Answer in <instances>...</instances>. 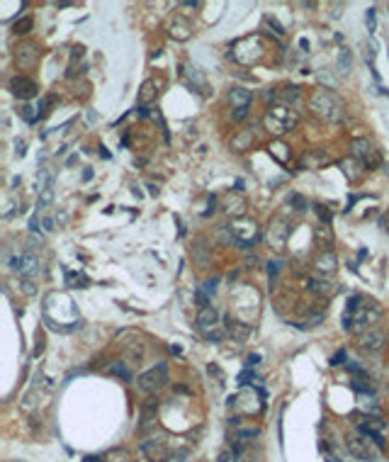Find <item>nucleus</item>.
Here are the masks:
<instances>
[{"instance_id":"f257e3e1","label":"nucleus","mask_w":389,"mask_h":462,"mask_svg":"<svg viewBox=\"0 0 389 462\" xmlns=\"http://www.w3.org/2000/svg\"><path fill=\"white\" fill-rule=\"evenodd\" d=\"M312 110H314L319 117H324V120L336 122V120H341V114H343V102L338 100L331 90L321 88V90H316L314 95H312Z\"/></svg>"},{"instance_id":"f03ea898","label":"nucleus","mask_w":389,"mask_h":462,"mask_svg":"<svg viewBox=\"0 0 389 462\" xmlns=\"http://www.w3.org/2000/svg\"><path fill=\"white\" fill-rule=\"evenodd\" d=\"M265 124L270 127V131L275 134H285V131H292L297 124V114L292 107L287 105H275L268 110V117H265Z\"/></svg>"},{"instance_id":"7ed1b4c3","label":"nucleus","mask_w":389,"mask_h":462,"mask_svg":"<svg viewBox=\"0 0 389 462\" xmlns=\"http://www.w3.org/2000/svg\"><path fill=\"white\" fill-rule=\"evenodd\" d=\"M166 382H168L166 365L158 362L153 370H148V372H144L139 377V387L144 389V392H148V394H156V392H161V389L166 387Z\"/></svg>"},{"instance_id":"20e7f679","label":"nucleus","mask_w":389,"mask_h":462,"mask_svg":"<svg viewBox=\"0 0 389 462\" xmlns=\"http://www.w3.org/2000/svg\"><path fill=\"white\" fill-rule=\"evenodd\" d=\"M351 151L355 158H360L365 168H375L380 163V151L372 146L370 139H355L351 144Z\"/></svg>"},{"instance_id":"39448f33","label":"nucleus","mask_w":389,"mask_h":462,"mask_svg":"<svg viewBox=\"0 0 389 462\" xmlns=\"http://www.w3.org/2000/svg\"><path fill=\"white\" fill-rule=\"evenodd\" d=\"M10 268L15 270V273H20V275L32 277L39 273V260H37V256H32V253H22V256L10 258Z\"/></svg>"},{"instance_id":"423d86ee","label":"nucleus","mask_w":389,"mask_h":462,"mask_svg":"<svg viewBox=\"0 0 389 462\" xmlns=\"http://www.w3.org/2000/svg\"><path fill=\"white\" fill-rule=\"evenodd\" d=\"M10 90H12V95H17L22 100H29V98H34L39 92V88L34 81H29L25 75H15V78L10 81Z\"/></svg>"},{"instance_id":"0eeeda50","label":"nucleus","mask_w":389,"mask_h":462,"mask_svg":"<svg viewBox=\"0 0 389 462\" xmlns=\"http://www.w3.org/2000/svg\"><path fill=\"white\" fill-rule=\"evenodd\" d=\"M15 61L20 68H32L39 61V49L34 44H20L15 49Z\"/></svg>"},{"instance_id":"6e6552de","label":"nucleus","mask_w":389,"mask_h":462,"mask_svg":"<svg viewBox=\"0 0 389 462\" xmlns=\"http://www.w3.org/2000/svg\"><path fill=\"white\" fill-rule=\"evenodd\" d=\"M362 343V348L365 351H370V353H377L382 351V345H384V333L380 331V329H375V331H367L365 336L360 338Z\"/></svg>"},{"instance_id":"1a4fd4ad","label":"nucleus","mask_w":389,"mask_h":462,"mask_svg":"<svg viewBox=\"0 0 389 462\" xmlns=\"http://www.w3.org/2000/svg\"><path fill=\"white\" fill-rule=\"evenodd\" d=\"M370 440H362V438H348V450H351L353 457H358V460H372V453L370 448H367Z\"/></svg>"},{"instance_id":"9d476101","label":"nucleus","mask_w":389,"mask_h":462,"mask_svg":"<svg viewBox=\"0 0 389 462\" xmlns=\"http://www.w3.org/2000/svg\"><path fill=\"white\" fill-rule=\"evenodd\" d=\"M217 321H219V312H217L214 306H207V309H200V312H197V326H200L202 331L217 326Z\"/></svg>"},{"instance_id":"9b49d317","label":"nucleus","mask_w":389,"mask_h":462,"mask_svg":"<svg viewBox=\"0 0 389 462\" xmlns=\"http://www.w3.org/2000/svg\"><path fill=\"white\" fill-rule=\"evenodd\" d=\"M326 161H328V156H326L324 151H321V148H314V151H306L304 156H302V161H299V166L302 168H321L326 163Z\"/></svg>"},{"instance_id":"f8f14e48","label":"nucleus","mask_w":389,"mask_h":462,"mask_svg":"<svg viewBox=\"0 0 389 462\" xmlns=\"http://www.w3.org/2000/svg\"><path fill=\"white\" fill-rule=\"evenodd\" d=\"M314 265L319 273H334L336 270V256L331 251H324V253H319L314 260Z\"/></svg>"},{"instance_id":"ddd939ff","label":"nucleus","mask_w":389,"mask_h":462,"mask_svg":"<svg viewBox=\"0 0 389 462\" xmlns=\"http://www.w3.org/2000/svg\"><path fill=\"white\" fill-rule=\"evenodd\" d=\"M226 333L231 336L234 341H246L250 329L246 326V323H236V321H231V319H226Z\"/></svg>"},{"instance_id":"4468645a","label":"nucleus","mask_w":389,"mask_h":462,"mask_svg":"<svg viewBox=\"0 0 389 462\" xmlns=\"http://www.w3.org/2000/svg\"><path fill=\"white\" fill-rule=\"evenodd\" d=\"M229 100H231L234 110H236V107H248L250 100H253V95H250V90H243V88H234V90L229 92Z\"/></svg>"},{"instance_id":"2eb2a0df","label":"nucleus","mask_w":389,"mask_h":462,"mask_svg":"<svg viewBox=\"0 0 389 462\" xmlns=\"http://www.w3.org/2000/svg\"><path fill=\"white\" fill-rule=\"evenodd\" d=\"M306 287L314 290L316 295H321V297H334V292H336L334 282H324V280H306Z\"/></svg>"},{"instance_id":"dca6fc26","label":"nucleus","mask_w":389,"mask_h":462,"mask_svg":"<svg viewBox=\"0 0 389 462\" xmlns=\"http://www.w3.org/2000/svg\"><path fill=\"white\" fill-rule=\"evenodd\" d=\"M273 234H275V239L270 241V243H273V246H275V248H282V243H285V236H287V226H285V224L280 222H275V224H270V236H273Z\"/></svg>"},{"instance_id":"f3484780","label":"nucleus","mask_w":389,"mask_h":462,"mask_svg":"<svg viewBox=\"0 0 389 462\" xmlns=\"http://www.w3.org/2000/svg\"><path fill=\"white\" fill-rule=\"evenodd\" d=\"M336 66H338V73L341 75H348L353 68V54L348 49H341L338 51V59H336Z\"/></svg>"},{"instance_id":"a211bd4d","label":"nucleus","mask_w":389,"mask_h":462,"mask_svg":"<svg viewBox=\"0 0 389 462\" xmlns=\"http://www.w3.org/2000/svg\"><path fill=\"white\" fill-rule=\"evenodd\" d=\"M314 239H316V243H319V246H331V243H334V231H331V226H326V224H321V226H319V229L314 231ZM328 251V248H326Z\"/></svg>"},{"instance_id":"6ab92c4d","label":"nucleus","mask_w":389,"mask_h":462,"mask_svg":"<svg viewBox=\"0 0 389 462\" xmlns=\"http://www.w3.org/2000/svg\"><path fill=\"white\" fill-rule=\"evenodd\" d=\"M270 156H275L280 163H287L289 161V146L282 141H273L270 144Z\"/></svg>"},{"instance_id":"aec40b11","label":"nucleus","mask_w":389,"mask_h":462,"mask_svg":"<svg viewBox=\"0 0 389 462\" xmlns=\"http://www.w3.org/2000/svg\"><path fill=\"white\" fill-rule=\"evenodd\" d=\"M253 144V134L250 131H241V134H236L231 141V146L236 148V151H246V148Z\"/></svg>"},{"instance_id":"412c9836","label":"nucleus","mask_w":389,"mask_h":462,"mask_svg":"<svg viewBox=\"0 0 389 462\" xmlns=\"http://www.w3.org/2000/svg\"><path fill=\"white\" fill-rule=\"evenodd\" d=\"M183 68H185V75H190V83H192V85L197 83V88H200V90H204V88H207V81H204V75L200 73L197 68H192L190 64H185Z\"/></svg>"},{"instance_id":"4be33fe9","label":"nucleus","mask_w":389,"mask_h":462,"mask_svg":"<svg viewBox=\"0 0 389 462\" xmlns=\"http://www.w3.org/2000/svg\"><path fill=\"white\" fill-rule=\"evenodd\" d=\"M170 34L178 39H187L190 37V25H187L185 20H176L173 22V27H170Z\"/></svg>"},{"instance_id":"5701e85b","label":"nucleus","mask_w":389,"mask_h":462,"mask_svg":"<svg viewBox=\"0 0 389 462\" xmlns=\"http://www.w3.org/2000/svg\"><path fill=\"white\" fill-rule=\"evenodd\" d=\"M51 200H54V190H51V185L49 187H44L42 192H39V200H37V209H47L49 204H51Z\"/></svg>"},{"instance_id":"b1692460","label":"nucleus","mask_w":389,"mask_h":462,"mask_svg":"<svg viewBox=\"0 0 389 462\" xmlns=\"http://www.w3.org/2000/svg\"><path fill=\"white\" fill-rule=\"evenodd\" d=\"M302 90L299 88H285V92H280V100H285V105L289 107V102H299Z\"/></svg>"},{"instance_id":"393cba45","label":"nucleus","mask_w":389,"mask_h":462,"mask_svg":"<svg viewBox=\"0 0 389 462\" xmlns=\"http://www.w3.org/2000/svg\"><path fill=\"white\" fill-rule=\"evenodd\" d=\"M66 282L71 287H88V277L85 275H73V273H66Z\"/></svg>"},{"instance_id":"a878e982","label":"nucleus","mask_w":389,"mask_h":462,"mask_svg":"<svg viewBox=\"0 0 389 462\" xmlns=\"http://www.w3.org/2000/svg\"><path fill=\"white\" fill-rule=\"evenodd\" d=\"M314 212L319 214V219H321V224H326V226H331V219H334V214L326 209L324 204H314Z\"/></svg>"},{"instance_id":"bb28decb","label":"nucleus","mask_w":389,"mask_h":462,"mask_svg":"<svg viewBox=\"0 0 389 462\" xmlns=\"http://www.w3.org/2000/svg\"><path fill=\"white\" fill-rule=\"evenodd\" d=\"M287 202H289V204H295V209H297V212H304L306 207H309L304 197H302V195H297V192H292V195H289V197H287Z\"/></svg>"},{"instance_id":"cd10ccee","label":"nucleus","mask_w":389,"mask_h":462,"mask_svg":"<svg viewBox=\"0 0 389 462\" xmlns=\"http://www.w3.org/2000/svg\"><path fill=\"white\" fill-rule=\"evenodd\" d=\"M365 25H367V32H370V34L377 29V10H375V8L367 10V15H365Z\"/></svg>"},{"instance_id":"c85d7f7f","label":"nucleus","mask_w":389,"mask_h":462,"mask_svg":"<svg viewBox=\"0 0 389 462\" xmlns=\"http://www.w3.org/2000/svg\"><path fill=\"white\" fill-rule=\"evenodd\" d=\"M341 168H343V173H345V176H348V178H353V180H355V178L360 176V173L355 170V168H358V163H355V161H343V163H341Z\"/></svg>"},{"instance_id":"c756f323","label":"nucleus","mask_w":389,"mask_h":462,"mask_svg":"<svg viewBox=\"0 0 389 462\" xmlns=\"http://www.w3.org/2000/svg\"><path fill=\"white\" fill-rule=\"evenodd\" d=\"M17 112H20V117H22L25 122H29V124H34V122H37V114L32 112V107H29V105H22Z\"/></svg>"},{"instance_id":"7c9ffc66","label":"nucleus","mask_w":389,"mask_h":462,"mask_svg":"<svg viewBox=\"0 0 389 462\" xmlns=\"http://www.w3.org/2000/svg\"><path fill=\"white\" fill-rule=\"evenodd\" d=\"M280 268H282V263H280V260H270V263H268V277H270V285H273V282L278 280Z\"/></svg>"},{"instance_id":"2f4dec72","label":"nucleus","mask_w":389,"mask_h":462,"mask_svg":"<svg viewBox=\"0 0 389 462\" xmlns=\"http://www.w3.org/2000/svg\"><path fill=\"white\" fill-rule=\"evenodd\" d=\"M110 372L112 375H120V377H124L127 379V382H131V372L127 368H124V365H122V362H117V365H112L110 368Z\"/></svg>"},{"instance_id":"473e14b6","label":"nucleus","mask_w":389,"mask_h":462,"mask_svg":"<svg viewBox=\"0 0 389 462\" xmlns=\"http://www.w3.org/2000/svg\"><path fill=\"white\" fill-rule=\"evenodd\" d=\"M194 299H197V306H200V309H207V306H209V295H207L204 290H197V292H194Z\"/></svg>"},{"instance_id":"72a5a7b5","label":"nucleus","mask_w":389,"mask_h":462,"mask_svg":"<svg viewBox=\"0 0 389 462\" xmlns=\"http://www.w3.org/2000/svg\"><path fill=\"white\" fill-rule=\"evenodd\" d=\"M32 25H34V22H32V17H25L22 22H17V25H15V32H17V34H27L29 29H32Z\"/></svg>"},{"instance_id":"f704fd0d","label":"nucleus","mask_w":389,"mask_h":462,"mask_svg":"<svg viewBox=\"0 0 389 462\" xmlns=\"http://www.w3.org/2000/svg\"><path fill=\"white\" fill-rule=\"evenodd\" d=\"M151 98H153V83L146 81V83L141 85V102H148Z\"/></svg>"},{"instance_id":"c9c22d12","label":"nucleus","mask_w":389,"mask_h":462,"mask_svg":"<svg viewBox=\"0 0 389 462\" xmlns=\"http://www.w3.org/2000/svg\"><path fill=\"white\" fill-rule=\"evenodd\" d=\"M256 372H253V370H243L241 375H239V382H241V384H248V382H256Z\"/></svg>"},{"instance_id":"e433bc0d","label":"nucleus","mask_w":389,"mask_h":462,"mask_svg":"<svg viewBox=\"0 0 389 462\" xmlns=\"http://www.w3.org/2000/svg\"><path fill=\"white\" fill-rule=\"evenodd\" d=\"M217 285H219V280H217V277H209V280L204 282V287H202V290H204V292H207V295H209V297H212L214 292H217Z\"/></svg>"},{"instance_id":"4c0bfd02","label":"nucleus","mask_w":389,"mask_h":462,"mask_svg":"<svg viewBox=\"0 0 389 462\" xmlns=\"http://www.w3.org/2000/svg\"><path fill=\"white\" fill-rule=\"evenodd\" d=\"M246 114H248V107H236V110L231 112L234 122H241V120H246Z\"/></svg>"},{"instance_id":"58836bf2","label":"nucleus","mask_w":389,"mask_h":462,"mask_svg":"<svg viewBox=\"0 0 389 462\" xmlns=\"http://www.w3.org/2000/svg\"><path fill=\"white\" fill-rule=\"evenodd\" d=\"M258 362H260V353H250L248 358H246V368L253 370L256 365H258Z\"/></svg>"},{"instance_id":"ea45409f","label":"nucleus","mask_w":389,"mask_h":462,"mask_svg":"<svg viewBox=\"0 0 389 462\" xmlns=\"http://www.w3.org/2000/svg\"><path fill=\"white\" fill-rule=\"evenodd\" d=\"M343 362H345V351H338L334 358H331V368H338V365H343Z\"/></svg>"},{"instance_id":"a19ab883","label":"nucleus","mask_w":389,"mask_h":462,"mask_svg":"<svg viewBox=\"0 0 389 462\" xmlns=\"http://www.w3.org/2000/svg\"><path fill=\"white\" fill-rule=\"evenodd\" d=\"M265 25H270V27L275 29V34H278V37H282V34H285V29H282V27H280V25H278V20L265 17Z\"/></svg>"},{"instance_id":"79ce46f5","label":"nucleus","mask_w":389,"mask_h":462,"mask_svg":"<svg viewBox=\"0 0 389 462\" xmlns=\"http://www.w3.org/2000/svg\"><path fill=\"white\" fill-rule=\"evenodd\" d=\"M204 338H207V341H222L224 331H204Z\"/></svg>"},{"instance_id":"37998d69","label":"nucleus","mask_w":389,"mask_h":462,"mask_svg":"<svg viewBox=\"0 0 389 462\" xmlns=\"http://www.w3.org/2000/svg\"><path fill=\"white\" fill-rule=\"evenodd\" d=\"M253 435H258L256 428H243V431H239V440H246V438H253Z\"/></svg>"},{"instance_id":"c03bdc74","label":"nucleus","mask_w":389,"mask_h":462,"mask_svg":"<svg viewBox=\"0 0 389 462\" xmlns=\"http://www.w3.org/2000/svg\"><path fill=\"white\" fill-rule=\"evenodd\" d=\"M15 153H17V156H25V153H27V144H25V141H17V144H15Z\"/></svg>"},{"instance_id":"a18cd8bd","label":"nucleus","mask_w":389,"mask_h":462,"mask_svg":"<svg viewBox=\"0 0 389 462\" xmlns=\"http://www.w3.org/2000/svg\"><path fill=\"white\" fill-rule=\"evenodd\" d=\"M44 231H54V219H51V217L44 219Z\"/></svg>"},{"instance_id":"49530a36","label":"nucleus","mask_w":389,"mask_h":462,"mask_svg":"<svg viewBox=\"0 0 389 462\" xmlns=\"http://www.w3.org/2000/svg\"><path fill=\"white\" fill-rule=\"evenodd\" d=\"M25 292H27V295H34V292H37V290H34V285H32V282H25Z\"/></svg>"},{"instance_id":"de8ad7c7","label":"nucleus","mask_w":389,"mask_h":462,"mask_svg":"<svg viewBox=\"0 0 389 462\" xmlns=\"http://www.w3.org/2000/svg\"><path fill=\"white\" fill-rule=\"evenodd\" d=\"M229 457H231V453H222V455H219V460H217V462H229Z\"/></svg>"},{"instance_id":"09e8293b","label":"nucleus","mask_w":389,"mask_h":462,"mask_svg":"<svg viewBox=\"0 0 389 462\" xmlns=\"http://www.w3.org/2000/svg\"><path fill=\"white\" fill-rule=\"evenodd\" d=\"M90 178H93V170H90V168H88V170H83V180H90Z\"/></svg>"},{"instance_id":"8fccbe9b","label":"nucleus","mask_w":389,"mask_h":462,"mask_svg":"<svg viewBox=\"0 0 389 462\" xmlns=\"http://www.w3.org/2000/svg\"><path fill=\"white\" fill-rule=\"evenodd\" d=\"M146 187H148V192H151V195H158V187H156V185H151V183H148Z\"/></svg>"}]
</instances>
